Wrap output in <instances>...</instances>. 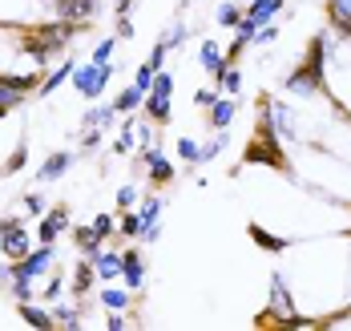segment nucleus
<instances>
[{
    "label": "nucleus",
    "mask_w": 351,
    "mask_h": 331,
    "mask_svg": "<svg viewBox=\"0 0 351 331\" xmlns=\"http://www.w3.org/2000/svg\"><path fill=\"white\" fill-rule=\"evenodd\" d=\"M178 158H182L186 170H190V166H202V146H198L194 138H178Z\"/></svg>",
    "instance_id": "obj_28"
},
{
    "label": "nucleus",
    "mask_w": 351,
    "mask_h": 331,
    "mask_svg": "<svg viewBox=\"0 0 351 331\" xmlns=\"http://www.w3.org/2000/svg\"><path fill=\"white\" fill-rule=\"evenodd\" d=\"M234 113H239V101L226 93H218V101H214L210 110H206V121H210V130H230V121H234Z\"/></svg>",
    "instance_id": "obj_10"
},
{
    "label": "nucleus",
    "mask_w": 351,
    "mask_h": 331,
    "mask_svg": "<svg viewBox=\"0 0 351 331\" xmlns=\"http://www.w3.org/2000/svg\"><path fill=\"white\" fill-rule=\"evenodd\" d=\"M145 117L149 121H158V125H170L174 121V106H170V97H158V93H145Z\"/></svg>",
    "instance_id": "obj_15"
},
{
    "label": "nucleus",
    "mask_w": 351,
    "mask_h": 331,
    "mask_svg": "<svg viewBox=\"0 0 351 331\" xmlns=\"http://www.w3.org/2000/svg\"><path fill=\"white\" fill-rule=\"evenodd\" d=\"M61 230H69V206H53L45 219L36 222V243H57Z\"/></svg>",
    "instance_id": "obj_7"
},
{
    "label": "nucleus",
    "mask_w": 351,
    "mask_h": 331,
    "mask_svg": "<svg viewBox=\"0 0 351 331\" xmlns=\"http://www.w3.org/2000/svg\"><path fill=\"white\" fill-rule=\"evenodd\" d=\"M246 234H250V238H254V243H258L263 251H271V255H282V251L291 247L287 238H279V234H271V230H267V226H258V222H250V226H246Z\"/></svg>",
    "instance_id": "obj_17"
},
{
    "label": "nucleus",
    "mask_w": 351,
    "mask_h": 331,
    "mask_svg": "<svg viewBox=\"0 0 351 331\" xmlns=\"http://www.w3.org/2000/svg\"><path fill=\"white\" fill-rule=\"evenodd\" d=\"M327 16L335 29H351V0H327Z\"/></svg>",
    "instance_id": "obj_29"
},
{
    "label": "nucleus",
    "mask_w": 351,
    "mask_h": 331,
    "mask_svg": "<svg viewBox=\"0 0 351 331\" xmlns=\"http://www.w3.org/2000/svg\"><path fill=\"white\" fill-rule=\"evenodd\" d=\"M113 37H117V40H134V25H130V16H117V29H113Z\"/></svg>",
    "instance_id": "obj_44"
},
{
    "label": "nucleus",
    "mask_w": 351,
    "mask_h": 331,
    "mask_svg": "<svg viewBox=\"0 0 351 331\" xmlns=\"http://www.w3.org/2000/svg\"><path fill=\"white\" fill-rule=\"evenodd\" d=\"M36 8H49V4L45 0H0V21L4 25H29V21H36Z\"/></svg>",
    "instance_id": "obj_5"
},
{
    "label": "nucleus",
    "mask_w": 351,
    "mask_h": 331,
    "mask_svg": "<svg viewBox=\"0 0 351 331\" xmlns=\"http://www.w3.org/2000/svg\"><path fill=\"white\" fill-rule=\"evenodd\" d=\"M279 12H282V0H250V4H246V21H250L254 29L271 25Z\"/></svg>",
    "instance_id": "obj_11"
},
{
    "label": "nucleus",
    "mask_w": 351,
    "mask_h": 331,
    "mask_svg": "<svg viewBox=\"0 0 351 331\" xmlns=\"http://www.w3.org/2000/svg\"><path fill=\"white\" fill-rule=\"evenodd\" d=\"M348 303H351V267H348Z\"/></svg>",
    "instance_id": "obj_49"
},
{
    "label": "nucleus",
    "mask_w": 351,
    "mask_h": 331,
    "mask_svg": "<svg viewBox=\"0 0 351 331\" xmlns=\"http://www.w3.org/2000/svg\"><path fill=\"white\" fill-rule=\"evenodd\" d=\"M53 16H61V21H69V25H89L93 16H97V0H61L57 8H53Z\"/></svg>",
    "instance_id": "obj_6"
},
{
    "label": "nucleus",
    "mask_w": 351,
    "mask_h": 331,
    "mask_svg": "<svg viewBox=\"0 0 351 331\" xmlns=\"http://www.w3.org/2000/svg\"><path fill=\"white\" fill-rule=\"evenodd\" d=\"M73 243H77L81 258H89V262H93V255H97V251L106 247V243L97 238V230H93V226H77V230H73Z\"/></svg>",
    "instance_id": "obj_19"
},
{
    "label": "nucleus",
    "mask_w": 351,
    "mask_h": 331,
    "mask_svg": "<svg viewBox=\"0 0 351 331\" xmlns=\"http://www.w3.org/2000/svg\"><path fill=\"white\" fill-rule=\"evenodd\" d=\"M275 40H279V29H275V25H263V29L254 33V40H250V45H254V49H271Z\"/></svg>",
    "instance_id": "obj_38"
},
{
    "label": "nucleus",
    "mask_w": 351,
    "mask_h": 331,
    "mask_svg": "<svg viewBox=\"0 0 351 331\" xmlns=\"http://www.w3.org/2000/svg\"><path fill=\"white\" fill-rule=\"evenodd\" d=\"M73 158H77L73 149H57V154H49L36 178H40V182H57V178H61V174H65V170L73 166Z\"/></svg>",
    "instance_id": "obj_12"
},
{
    "label": "nucleus",
    "mask_w": 351,
    "mask_h": 331,
    "mask_svg": "<svg viewBox=\"0 0 351 331\" xmlns=\"http://www.w3.org/2000/svg\"><path fill=\"white\" fill-rule=\"evenodd\" d=\"M243 4H250V0H243Z\"/></svg>",
    "instance_id": "obj_50"
},
{
    "label": "nucleus",
    "mask_w": 351,
    "mask_h": 331,
    "mask_svg": "<svg viewBox=\"0 0 351 331\" xmlns=\"http://www.w3.org/2000/svg\"><path fill=\"white\" fill-rule=\"evenodd\" d=\"M214 101H218V89H198V93H194V106H198V110H210Z\"/></svg>",
    "instance_id": "obj_42"
},
{
    "label": "nucleus",
    "mask_w": 351,
    "mask_h": 331,
    "mask_svg": "<svg viewBox=\"0 0 351 331\" xmlns=\"http://www.w3.org/2000/svg\"><path fill=\"white\" fill-rule=\"evenodd\" d=\"M93 271H97V279H101V283L121 279V251H113V247L106 243V247L93 255Z\"/></svg>",
    "instance_id": "obj_9"
},
{
    "label": "nucleus",
    "mask_w": 351,
    "mask_h": 331,
    "mask_svg": "<svg viewBox=\"0 0 351 331\" xmlns=\"http://www.w3.org/2000/svg\"><path fill=\"white\" fill-rule=\"evenodd\" d=\"M36 93V73H0V121Z\"/></svg>",
    "instance_id": "obj_1"
},
{
    "label": "nucleus",
    "mask_w": 351,
    "mask_h": 331,
    "mask_svg": "<svg viewBox=\"0 0 351 331\" xmlns=\"http://www.w3.org/2000/svg\"><path fill=\"white\" fill-rule=\"evenodd\" d=\"M243 16H246L243 0H222V4H218V25H222V29H239Z\"/></svg>",
    "instance_id": "obj_23"
},
{
    "label": "nucleus",
    "mask_w": 351,
    "mask_h": 331,
    "mask_svg": "<svg viewBox=\"0 0 351 331\" xmlns=\"http://www.w3.org/2000/svg\"><path fill=\"white\" fill-rule=\"evenodd\" d=\"M93 230H97V238H101V243H109V234L117 230L113 214H93Z\"/></svg>",
    "instance_id": "obj_37"
},
{
    "label": "nucleus",
    "mask_w": 351,
    "mask_h": 331,
    "mask_svg": "<svg viewBox=\"0 0 351 331\" xmlns=\"http://www.w3.org/2000/svg\"><path fill=\"white\" fill-rule=\"evenodd\" d=\"M121 283L130 287V291H141L145 287V258H141V251H121Z\"/></svg>",
    "instance_id": "obj_8"
},
{
    "label": "nucleus",
    "mask_w": 351,
    "mask_h": 331,
    "mask_svg": "<svg viewBox=\"0 0 351 331\" xmlns=\"http://www.w3.org/2000/svg\"><path fill=\"white\" fill-rule=\"evenodd\" d=\"M81 149H85V154L101 149V130H97V125H89V130H85V138H81Z\"/></svg>",
    "instance_id": "obj_39"
},
{
    "label": "nucleus",
    "mask_w": 351,
    "mask_h": 331,
    "mask_svg": "<svg viewBox=\"0 0 351 331\" xmlns=\"http://www.w3.org/2000/svg\"><path fill=\"white\" fill-rule=\"evenodd\" d=\"M73 69H77V57H65V61H61V65H57L53 73H49L45 81H40V85H36V93H40V97H49V93H57V89H61L65 81H73Z\"/></svg>",
    "instance_id": "obj_13"
},
{
    "label": "nucleus",
    "mask_w": 351,
    "mask_h": 331,
    "mask_svg": "<svg viewBox=\"0 0 351 331\" xmlns=\"http://www.w3.org/2000/svg\"><path fill=\"white\" fill-rule=\"evenodd\" d=\"M166 53H170V49H166V45L158 40V45L149 49V65H154V69H166Z\"/></svg>",
    "instance_id": "obj_43"
},
{
    "label": "nucleus",
    "mask_w": 351,
    "mask_h": 331,
    "mask_svg": "<svg viewBox=\"0 0 351 331\" xmlns=\"http://www.w3.org/2000/svg\"><path fill=\"white\" fill-rule=\"evenodd\" d=\"M138 198H141V190H138L134 182L117 186V194H113V202H117V210H134V206H138Z\"/></svg>",
    "instance_id": "obj_31"
},
{
    "label": "nucleus",
    "mask_w": 351,
    "mask_h": 331,
    "mask_svg": "<svg viewBox=\"0 0 351 331\" xmlns=\"http://www.w3.org/2000/svg\"><path fill=\"white\" fill-rule=\"evenodd\" d=\"M109 77H113V65H97V61L77 65V69H73V89H77L85 101H97V97L106 93Z\"/></svg>",
    "instance_id": "obj_2"
},
{
    "label": "nucleus",
    "mask_w": 351,
    "mask_h": 331,
    "mask_svg": "<svg viewBox=\"0 0 351 331\" xmlns=\"http://www.w3.org/2000/svg\"><path fill=\"white\" fill-rule=\"evenodd\" d=\"M214 89H218V93H230V97H239V89H243V69L226 61V65L218 69V77H214Z\"/></svg>",
    "instance_id": "obj_18"
},
{
    "label": "nucleus",
    "mask_w": 351,
    "mask_h": 331,
    "mask_svg": "<svg viewBox=\"0 0 351 331\" xmlns=\"http://www.w3.org/2000/svg\"><path fill=\"white\" fill-rule=\"evenodd\" d=\"M29 251H33V234H29V226H12V230L0 234V255L8 258V262H21Z\"/></svg>",
    "instance_id": "obj_4"
},
{
    "label": "nucleus",
    "mask_w": 351,
    "mask_h": 331,
    "mask_svg": "<svg viewBox=\"0 0 351 331\" xmlns=\"http://www.w3.org/2000/svg\"><path fill=\"white\" fill-rule=\"evenodd\" d=\"M25 214H29V219H40V214H45V198H40V194H25Z\"/></svg>",
    "instance_id": "obj_40"
},
{
    "label": "nucleus",
    "mask_w": 351,
    "mask_h": 331,
    "mask_svg": "<svg viewBox=\"0 0 351 331\" xmlns=\"http://www.w3.org/2000/svg\"><path fill=\"white\" fill-rule=\"evenodd\" d=\"M198 65H202L210 77H218V69L226 65V53L218 49V40H202V49H198Z\"/></svg>",
    "instance_id": "obj_20"
},
{
    "label": "nucleus",
    "mask_w": 351,
    "mask_h": 331,
    "mask_svg": "<svg viewBox=\"0 0 351 331\" xmlns=\"http://www.w3.org/2000/svg\"><path fill=\"white\" fill-rule=\"evenodd\" d=\"M12 226H25V219H21V214H4V219H0V234L12 230Z\"/></svg>",
    "instance_id": "obj_47"
},
{
    "label": "nucleus",
    "mask_w": 351,
    "mask_h": 331,
    "mask_svg": "<svg viewBox=\"0 0 351 331\" xmlns=\"http://www.w3.org/2000/svg\"><path fill=\"white\" fill-rule=\"evenodd\" d=\"M106 328H109V331H125V328H130V319H125L121 311H113V315L106 319Z\"/></svg>",
    "instance_id": "obj_46"
},
{
    "label": "nucleus",
    "mask_w": 351,
    "mask_h": 331,
    "mask_svg": "<svg viewBox=\"0 0 351 331\" xmlns=\"http://www.w3.org/2000/svg\"><path fill=\"white\" fill-rule=\"evenodd\" d=\"M226 146H230V134H226V130H214V138L202 146V162H214V158H218Z\"/></svg>",
    "instance_id": "obj_32"
},
{
    "label": "nucleus",
    "mask_w": 351,
    "mask_h": 331,
    "mask_svg": "<svg viewBox=\"0 0 351 331\" xmlns=\"http://www.w3.org/2000/svg\"><path fill=\"white\" fill-rule=\"evenodd\" d=\"M21 319H25L29 328H40V331H53V328H57L53 311H49V307H36L33 299H29V303H21Z\"/></svg>",
    "instance_id": "obj_16"
},
{
    "label": "nucleus",
    "mask_w": 351,
    "mask_h": 331,
    "mask_svg": "<svg viewBox=\"0 0 351 331\" xmlns=\"http://www.w3.org/2000/svg\"><path fill=\"white\" fill-rule=\"evenodd\" d=\"M81 121H85V130H89V125H97V130H109V125L117 121V110H113V106H89Z\"/></svg>",
    "instance_id": "obj_25"
},
{
    "label": "nucleus",
    "mask_w": 351,
    "mask_h": 331,
    "mask_svg": "<svg viewBox=\"0 0 351 331\" xmlns=\"http://www.w3.org/2000/svg\"><path fill=\"white\" fill-rule=\"evenodd\" d=\"M130 8H134V0H117V16H130Z\"/></svg>",
    "instance_id": "obj_48"
},
{
    "label": "nucleus",
    "mask_w": 351,
    "mask_h": 331,
    "mask_svg": "<svg viewBox=\"0 0 351 331\" xmlns=\"http://www.w3.org/2000/svg\"><path fill=\"white\" fill-rule=\"evenodd\" d=\"M25 154H29V149H16V154L8 158V166H4V174H16V170L25 166Z\"/></svg>",
    "instance_id": "obj_45"
},
{
    "label": "nucleus",
    "mask_w": 351,
    "mask_h": 331,
    "mask_svg": "<svg viewBox=\"0 0 351 331\" xmlns=\"http://www.w3.org/2000/svg\"><path fill=\"white\" fill-rule=\"evenodd\" d=\"M145 106V93H141L138 85H130V89H121L117 97H113V110L117 113H134V110H141Z\"/></svg>",
    "instance_id": "obj_26"
},
{
    "label": "nucleus",
    "mask_w": 351,
    "mask_h": 331,
    "mask_svg": "<svg viewBox=\"0 0 351 331\" xmlns=\"http://www.w3.org/2000/svg\"><path fill=\"white\" fill-rule=\"evenodd\" d=\"M93 279H97V271H93V262H89V258H81V267H77V271H73V295H77V299H85V295L93 291Z\"/></svg>",
    "instance_id": "obj_21"
},
{
    "label": "nucleus",
    "mask_w": 351,
    "mask_h": 331,
    "mask_svg": "<svg viewBox=\"0 0 351 331\" xmlns=\"http://www.w3.org/2000/svg\"><path fill=\"white\" fill-rule=\"evenodd\" d=\"M49 311H53L57 328H85V319H81V311H77L73 303H53Z\"/></svg>",
    "instance_id": "obj_27"
},
{
    "label": "nucleus",
    "mask_w": 351,
    "mask_h": 331,
    "mask_svg": "<svg viewBox=\"0 0 351 331\" xmlns=\"http://www.w3.org/2000/svg\"><path fill=\"white\" fill-rule=\"evenodd\" d=\"M162 210H166V202H162L158 194H145V202L138 206V214H141V230H145V226H158V222H162Z\"/></svg>",
    "instance_id": "obj_24"
},
{
    "label": "nucleus",
    "mask_w": 351,
    "mask_h": 331,
    "mask_svg": "<svg viewBox=\"0 0 351 331\" xmlns=\"http://www.w3.org/2000/svg\"><path fill=\"white\" fill-rule=\"evenodd\" d=\"M149 93H158V97H174V77L166 73V69H158L154 73V89Z\"/></svg>",
    "instance_id": "obj_34"
},
{
    "label": "nucleus",
    "mask_w": 351,
    "mask_h": 331,
    "mask_svg": "<svg viewBox=\"0 0 351 331\" xmlns=\"http://www.w3.org/2000/svg\"><path fill=\"white\" fill-rule=\"evenodd\" d=\"M113 49H117V37L97 40V49H93V61H97V65H109V61H113Z\"/></svg>",
    "instance_id": "obj_35"
},
{
    "label": "nucleus",
    "mask_w": 351,
    "mask_h": 331,
    "mask_svg": "<svg viewBox=\"0 0 351 331\" xmlns=\"http://www.w3.org/2000/svg\"><path fill=\"white\" fill-rule=\"evenodd\" d=\"M61 291H65V275H53V279H49V287H45V299H49V303H57Z\"/></svg>",
    "instance_id": "obj_41"
},
{
    "label": "nucleus",
    "mask_w": 351,
    "mask_h": 331,
    "mask_svg": "<svg viewBox=\"0 0 351 331\" xmlns=\"http://www.w3.org/2000/svg\"><path fill=\"white\" fill-rule=\"evenodd\" d=\"M186 37H190V29H186V25L178 21L174 29H166V37H158V40H162L166 49H182V45H186Z\"/></svg>",
    "instance_id": "obj_33"
},
{
    "label": "nucleus",
    "mask_w": 351,
    "mask_h": 331,
    "mask_svg": "<svg viewBox=\"0 0 351 331\" xmlns=\"http://www.w3.org/2000/svg\"><path fill=\"white\" fill-rule=\"evenodd\" d=\"M113 154H138V117H125V125H121V134H117V146Z\"/></svg>",
    "instance_id": "obj_22"
},
{
    "label": "nucleus",
    "mask_w": 351,
    "mask_h": 331,
    "mask_svg": "<svg viewBox=\"0 0 351 331\" xmlns=\"http://www.w3.org/2000/svg\"><path fill=\"white\" fill-rule=\"evenodd\" d=\"M97 303L109 307V311H130V307H134V291H130V287H113V283H106V287L97 291Z\"/></svg>",
    "instance_id": "obj_14"
},
{
    "label": "nucleus",
    "mask_w": 351,
    "mask_h": 331,
    "mask_svg": "<svg viewBox=\"0 0 351 331\" xmlns=\"http://www.w3.org/2000/svg\"><path fill=\"white\" fill-rule=\"evenodd\" d=\"M154 73H158V69H154L149 61H145V65H138V73H134V85H138L141 93H149V89H154Z\"/></svg>",
    "instance_id": "obj_36"
},
{
    "label": "nucleus",
    "mask_w": 351,
    "mask_h": 331,
    "mask_svg": "<svg viewBox=\"0 0 351 331\" xmlns=\"http://www.w3.org/2000/svg\"><path fill=\"white\" fill-rule=\"evenodd\" d=\"M295 295H291V283H287V275L282 271H275L271 275V315L279 319V323H291L295 319Z\"/></svg>",
    "instance_id": "obj_3"
},
{
    "label": "nucleus",
    "mask_w": 351,
    "mask_h": 331,
    "mask_svg": "<svg viewBox=\"0 0 351 331\" xmlns=\"http://www.w3.org/2000/svg\"><path fill=\"white\" fill-rule=\"evenodd\" d=\"M117 234H121V238H141V214L138 210H121V219H117Z\"/></svg>",
    "instance_id": "obj_30"
}]
</instances>
